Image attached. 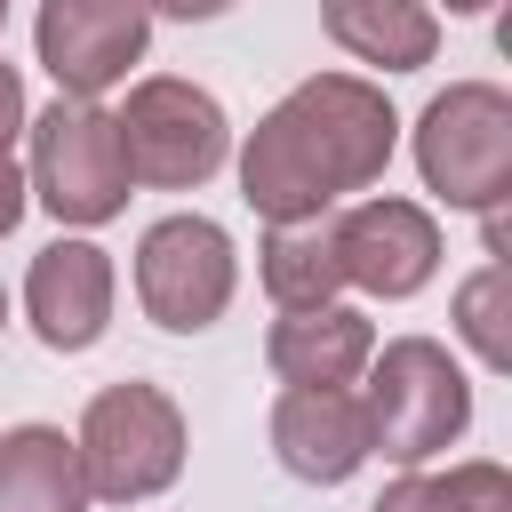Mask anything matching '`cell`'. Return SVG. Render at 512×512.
Listing matches in <instances>:
<instances>
[{
  "instance_id": "7402d4cb",
  "label": "cell",
  "mask_w": 512,
  "mask_h": 512,
  "mask_svg": "<svg viewBox=\"0 0 512 512\" xmlns=\"http://www.w3.org/2000/svg\"><path fill=\"white\" fill-rule=\"evenodd\" d=\"M0 328H8V296H0Z\"/></svg>"
},
{
  "instance_id": "ba28073f",
  "label": "cell",
  "mask_w": 512,
  "mask_h": 512,
  "mask_svg": "<svg viewBox=\"0 0 512 512\" xmlns=\"http://www.w3.org/2000/svg\"><path fill=\"white\" fill-rule=\"evenodd\" d=\"M152 8L144 0H40L32 48L56 80V96H104L144 64Z\"/></svg>"
},
{
  "instance_id": "44dd1931",
  "label": "cell",
  "mask_w": 512,
  "mask_h": 512,
  "mask_svg": "<svg viewBox=\"0 0 512 512\" xmlns=\"http://www.w3.org/2000/svg\"><path fill=\"white\" fill-rule=\"evenodd\" d=\"M440 8H448V16H488L496 0H440Z\"/></svg>"
},
{
  "instance_id": "8fae6325",
  "label": "cell",
  "mask_w": 512,
  "mask_h": 512,
  "mask_svg": "<svg viewBox=\"0 0 512 512\" xmlns=\"http://www.w3.org/2000/svg\"><path fill=\"white\" fill-rule=\"evenodd\" d=\"M272 456H280V472H296L312 488L352 480L368 464L360 392L352 384H280V400H272Z\"/></svg>"
},
{
  "instance_id": "8992f818",
  "label": "cell",
  "mask_w": 512,
  "mask_h": 512,
  "mask_svg": "<svg viewBox=\"0 0 512 512\" xmlns=\"http://www.w3.org/2000/svg\"><path fill=\"white\" fill-rule=\"evenodd\" d=\"M32 128V200L56 224H112L128 208V160H120V128L96 96H56Z\"/></svg>"
},
{
  "instance_id": "7c38bea8",
  "label": "cell",
  "mask_w": 512,
  "mask_h": 512,
  "mask_svg": "<svg viewBox=\"0 0 512 512\" xmlns=\"http://www.w3.org/2000/svg\"><path fill=\"white\" fill-rule=\"evenodd\" d=\"M368 352H376V328H368V312L344 304V296H336V304L280 312L272 336H264V360H272L280 384H360Z\"/></svg>"
},
{
  "instance_id": "ac0fdd59",
  "label": "cell",
  "mask_w": 512,
  "mask_h": 512,
  "mask_svg": "<svg viewBox=\"0 0 512 512\" xmlns=\"http://www.w3.org/2000/svg\"><path fill=\"white\" fill-rule=\"evenodd\" d=\"M24 208H32V184H24V168H16L8 152H0V240H8L16 224H24Z\"/></svg>"
},
{
  "instance_id": "9a60e30c",
  "label": "cell",
  "mask_w": 512,
  "mask_h": 512,
  "mask_svg": "<svg viewBox=\"0 0 512 512\" xmlns=\"http://www.w3.org/2000/svg\"><path fill=\"white\" fill-rule=\"evenodd\" d=\"M256 272H264V296L280 312H304V304H336L344 288V264H336V208L328 216H288L264 232L256 248Z\"/></svg>"
},
{
  "instance_id": "4fadbf2b",
  "label": "cell",
  "mask_w": 512,
  "mask_h": 512,
  "mask_svg": "<svg viewBox=\"0 0 512 512\" xmlns=\"http://www.w3.org/2000/svg\"><path fill=\"white\" fill-rule=\"evenodd\" d=\"M320 24L352 64H376V72H416L440 48L432 0H320Z\"/></svg>"
},
{
  "instance_id": "6da1fadb",
  "label": "cell",
  "mask_w": 512,
  "mask_h": 512,
  "mask_svg": "<svg viewBox=\"0 0 512 512\" xmlns=\"http://www.w3.org/2000/svg\"><path fill=\"white\" fill-rule=\"evenodd\" d=\"M400 112L360 72H312L296 80L240 144V200L264 224L328 216L344 192H368L392 168Z\"/></svg>"
},
{
  "instance_id": "7a4b0ae2",
  "label": "cell",
  "mask_w": 512,
  "mask_h": 512,
  "mask_svg": "<svg viewBox=\"0 0 512 512\" xmlns=\"http://www.w3.org/2000/svg\"><path fill=\"white\" fill-rule=\"evenodd\" d=\"M368 392H360V416H368V456L384 464H432L440 448L464 440L472 424V384L464 368L448 360V344L432 336H392L384 352H368Z\"/></svg>"
},
{
  "instance_id": "3957f363",
  "label": "cell",
  "mask_w": 512,
  "mask_h": 512,
  "mask_svg": "<svg viewBox=\"0 0 512 512\" xmlns=\"http://www.w3.org/2000/svg\"><path fill=\"white\" fill-rule=\"evenodd\" d=\"M72 448H80V472H88L96 504H144L184 472V408L144 376L104 384L88 400Z\"/></svg>"
},
{
  "instance_id": "277c9868",
  "label": "cell",
  "mask_w": 512,
  "mask_h": 512,
  "mask_svg": "<svg viewBox=\"0 0 512 512\" xmlns=\"http://www.w3.org/2000/svg\"><path fill=\"white\" fill-rule=\"evenodd\" d=\"M120 128V160H128V184H152V192H200L224 152H232V120L224 104L200 88V80H176V72H152L128 88V104L112 112Z\"/></svg>"
},
{
  "instance_id": "603a6c76",
  "label": "cell",
  "mask_w": 512,
  "mask_h": 512,
  "mask_svg": "<svg viewBox=\"0 0 512 512\" xmlns=\"http://www.w3.org/2000/svg\"><path fill=\"white\" fill-rule=\"evenodd\" d=\"M0 24H8V0H0Z\"/></svg>"
},
{
  "instance_id": "ffe728a7",
  "label": "cell",
  "mask_w": 512,
  "mask_h": 512,
  "mask_svg": "<svg viewBox=\"0 0 512 512\" xmlns=\"http://www.w3.org/2000/svg\"><path fill=\"white\" fill-rule=\"evenodd\" d=\"M152 16H176V24H208V16H224V8H240V0H144Z\"/></svg>"
},
{
  "instance_id": "2e32d148",
  "label": "cell",
  "mask_w": 512,
  "mask_h": 512,
  "mask_svg": "<svg viewBox=\"0 0 512 512\" xmlns=\"http://www.w3.org/2000/svg\"><path fill=\"white\" fill-rule=\"evenodd\" d=\"M368 512H512V472L488 456H464L448 472H400Z\"/></svg>"
},
{
  "instance_id": "9c48e42d",
  "label": "cell",
  "mask_w": 512,
  "mask_h": 512,
  "mask_svg": "<svg viewBox=\"0 0 512 512\" xmlns=\"http://www.w3.org/2000/svg\"><path fill=\"white\" fill-rule=\"evenodd\" d=\"M336 264H344V288L400 304L440 272V224H432V208L392 200V192L352 200L336 216Z\"/></svg>"
},
{
  "instance_id": "5bb4252c",
  "label": "cell",
  "mask_w": 512,
  "mask_h": 512,
  "mask_svg": "<svg viewBox=\"0 0 512 512\" xmlns=\"http://www.w3.org/2000/svg\"><path fill=\"white\" fill-rule=\"evenodd\" d=\"M88 472L80 448L56 424H16L0 432V512H88Z\"/></svg>"
},
{
  "instance_id": "d6986e66",
  "label": "cell",
  "mask_w": 512,
  "mask_h": 512,
  "mask_svg": "<svg viewBox=\"0 0 512 512\" xmlns=\"http://www.w3.org/2000/svg\"><path fill=\"white\" fill-rule=\"evenodd\" d=\"M24 120H32V112H24V72H16V64H0V152L24 136Z\"/></svg>"
},
{
  "instance_id": "5b68a950",
  "label": "cell",
  "mask_w": 512,
  "mask_h": 512,
  "mask_svg": "<svg viewBox=\"0 0 512 512\" xmlns=\"http://www.w3.org/2000/svg\"><path fill=\"white\" fill-rule=\"evenodd\" d=\"M416 176L448 208H504L512 192V96L496 80H448L416 120Z\"/></svg>"
},
{
  "instance_id": "e0dca14e",
  "label": "cell",
  "mask_w": 512,
  "mask_h": 512,
  "mask_svg": "<svg viewBox=\"0 0 512 512\" xmlns=\"http://www.w3.org/2000/svg\"><path fill=\"white\" fill-rule=\"evenodd\" d=\"M504 320H512V272L488 256V264L456 288V336H464V344L480 352V368H496V376L512 368V328H504Z\"/></svg>"
},
{
  "instance_id": "30bf717a",
  "label": "cell",
  "mask_w": 512,
  "mask_h": 512,
  "mask_svg": "<svg viewBox=\"0 0 512 512\" xmlns=\"http://www.w3.org/2000/svg\"><path fill=\"white\" fill-rule=\"evenodd\" d=\"M112 256L96 240H48L24 272V320L48 352H88L112 328Z\"/></svg>"
},
{
  "instance_id": "52a82bcc",
  "label": "cell",
  "mask_w": 512,
  "mask_h": 512,
  "mask_svg": "<svg viewBox=\"0 0 512 512\" xmlns=\"http://www.w3.org/2000/svg\"><path fill=\"white\" fill-rule=\"evenodd\" d=\"M232 288H240V256H232V232L216 216H160L136 240V304L168 336L216 328Z\"/></svg>"
}]
</instances>
